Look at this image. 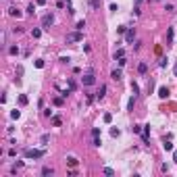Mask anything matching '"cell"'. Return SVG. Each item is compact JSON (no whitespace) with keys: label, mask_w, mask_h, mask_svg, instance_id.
I'll return each instance as SVG.
<instances>
[{"label":"cell","mask_w":177,"mask_h":177,"mask_svg":"<svg viewBox=\"0 0 177 177\" xmlns=\"http://www.w3.org/2000/svg\"><path fill=\"white\" fill-rule=\"evenodd\" d=\"M19 117H21V111H17V109L11 111V119H19Z\"/></svg>","instance_id":"cb8c5ba5"},{"label":"cell","mask_w":177,"mask_h":177,"mask_svg":"<svg viewBox=\"0 0 177 177\" xmlns=\"http://www.w3.org/2000/svg\"><path fill=\"white\" fill-rule=\"evenodd\" d=\"M134 106H136V98L131 96V98L127 100V111H134Z\"/></svg>","instance_id":"9a60e30c"},{"label":"cell","mask_w":177,"mask_h":177,"mask_svg":"<svg viewBox=\"0 0 177 177\" xmlns=\"http://www.w3.org/2000/svg\"><path fill=\"white\" fill-rule=\"evenodd\" d=\"M102 119H104V123H111V121H113V115H111V113H104Z\"/></svg>","instance_id":"d4e9b609"},{"label":"cell","mask_w":177,"mask_h":177,"mask_svg":"<svg viewBox=\"0 0 177 177\" xmlns=\"http://www.w3.org/2000/svg\"><path fill=\"white\" fill-rule=\"evenodd\" d=\"M113 173H115V171L111 169V167H106V169H104V175H113Z\"/></svg>","instance_id":"f35d334b"},{"label":"cell","mask_w":177,"mask_h":177,"mask_svg":"<svg viewBox=\"0 0 177 177\" xmlns=\"http://www.w3.org/2000/svg\"><path fill=\"white\" fill-rule=\"evenodd\" d=\"M8 54H19V46H8Z\"/></svg>","instance_id":"e0dca14e"},{"label":"cell","mask_w":177,"mask_h":177,"mask_svg":"<svg viewBox=\"0 0 177 177\" xmlns=\"http://www.w3.org/2000/svg\"><path fill=\"white\" fill-rule=\"evenodd\" d=\"M117 31H119V33H125V31H127V27H125V25H121V27H117Z\"/></svg>","instance_id":"8d00e7d4"},{"label":"cell","mask_w":177,"mask_h":177,"mask_svg":"<svg viewBox=\"0 0 177 177\" xmlns=\"http://www.w3.org/2000/svg\"><path fill=\"white\" fill-rule=\"evenodd\" d=\"M40 142H42V144H44V146H46V144H48V142H50V136H48V134H44Z\"/></svg>","instance_id":"484cf974"},{"label":"cell","mask_w":177,"mask_h":177,"mask_svg":"<svg viewBox=\"0 0 177 177\" xmlns=\"http://www.w3.org/2000/svg\"><path fill=\"white\" fill-rule=\"evenodd\" d=\"M131 131H134V134H142V125H134Z\"/></svg>","instance_id":"f546056e"},{"label":"cell","mask_w":177,"mask_h":177,"mask_svg":"<svg viewBox=\"0 0 177 177\" xmlns=\"http://www.w3.org/2000/svg\"><path fill=\"white\" fill-rule=\"evenodd\" d=\"M131 92H134V96H136V94H140V85H138L136 81H131Z\"/></svg>","instance_id":"44dd1931"},{"label":"cell","mask_w":177,"mask_h":177,"mask_svg":"<svg viewBox=\"0 0 177 177\" xmlns=\"http://www.w3.org/2000/svg\"><path fill=\"white\" fill-rule=\"evenodd\" d=\"M54 104L56 106H63V96H60V98H54Z\"/></svg>","instance_id":"d590c367"},{"label":"cell","mask_w":177,"mask_h":177,"mask_svg":"<svg viewBox=\"0 0 177 177\" xmlns=\"http://www.w3.org/2000/svg\"><path fill=\"white\" fill-rule=\"evenodd\" d=\"M117 60H119V67H125V63H127L125 56H121V58H117Z\"/></svg>","instance_id":"d6a6232c"},{"label":"cell","mask_w":177,"mask_h":177,"mask_svg":"<svg viewBox=\"0 0 177 177\" xmlns=\"http://www.w3.org/2000/svg\"><path fill=\"white\" fill-rule=\"evenodd\" d=\"M121 56H125V50H123V48H119L117 52H115V60H117V58H121Z\"/></svg>","instance_id":"603a6c76"},{"label":"cell","mask_w":177,"mask_h":177,"mask_svg":"<svg viewBox=\"0 0 177 177\" xmlns=\"http://www.w3.org/2000/svg\"><path fill=\"white\" fill-rule=\"evenodd\" d=\"M31 35H33L35 40H38L40 35H42V29H40V27H33V29H31Z\"/></svg>","instance_id":"2e32d148"},{"label":"cell","mask_w":177,"mask_h":177,"mask_svg":"<svg viewBox=\"0 0 177 177\" xmlns=\"http://www.w3.org/2000/svg\"><path fill=\"white\" fill-rule=\"evenodd\" d=\"M173 161L177 163V150H173Z\"/></svg>","instance_id":"60d3db41"},{"label":"cell","mask_w":177,"mask_h":177,"mask_svg":"<svg viewBox=\"0 0 177 177\" xmlns=\"http://www.w3.org/2000/svg\"><path fill=\"white\" fill-rule=\"evenodd\" d=\"M35 67H38V69H44V60L42 58H38V60H35V63H33Z\"/></svg>","instance_id":"f1b7e54d"},{"label":"cell","mask_w":177,"mask_h":177,"mask_svg":"<svg viewBox=\"0 0 177 177\" xmlns=\"http://www.w3.org/2000/svg\"><path fill=\"white\" fill-rule=\"evenodd\" d=\"M142 140H144V144L150 142V125H144V129H142Z\"/></svg>","instance_id":"8992f818"},{"label":"cell","mask_w":177,"mask_h":177,"mask_svg":"<svg viewBox=\"0 0 177 177\" xmlns=\"http://www.w3.org/2000/svg\"><path fill=\"white\" fill-rule=\"evenodd\" d=\"M81 40H83V33H81V31H73V33L67 35L65 42H67V44H73V42H81Z\"/></svg>","instance_id":"277c9868"},{"label":"cell","mask_w":177,"mask_h":177,"mask_svg":"<svg viewBox=\"0 0 177 177\" xmlns=\"http://www.w3.org/2000/svg\"><path fill=\"white\" fill-rule=\"evenodd\" d=\"M134 38H136V29H127L125 31V42L131 44V42H134Z\"/></svg>","instance_id":"ba28073f"},{"label":"cell","mask_w":177,"mask_h":177,"mask_svg":"<svg viewBox=\"0 0 177 177\" xmlns=\"http://www.w3.org/2000/svg\"><path fill=\"white\" fill-rule=\"evenodd\" d=\"M25 158H42L44 156V150H35V148H29V150H25L23 152Z\"/></svg>","instance_id":"3957f363"},{"label":"cell","mask_w":177,"mask_h":177,"mask_svg":"<svg viewBox=\"0 0 177 177\" xmlns=\"http://www.w3.org/2000/svg\"><path fill=\"white\" fill-rule=\"evenodd\" d=\"M92 144H94V146H100V144H102V140H100V136H96V138L92 140Z\"/></svg>","instance_id":"83f0119b"},{"label":"cell","mask_w":177,"mask_h":177,"mask_svg":"<svg viewBox=\"0 0 177 177\" xmlns=\"http://www.w3.org/2000/svg\"><path fill=\"white\" fill-rule=\"evenodd\" d=\"M67 85H69V87H71V90H75V87H77V83H75V81H73V79H69V81H67Z\"/></svg>","instance_id":"4dcf8cb0"},{"label":"cell","mask_w":177,"mask_h":177,"mask_svg":"<svg viewBox=\"0 0 177 177\" xmlns=\"http://www.w3.org/2000/svg\"><path fill=\"white\" fill-rule=\"evenodd\" d=\"M169 94H171V92H169V87H167V85H161V87H158V98L165 100V98H169Z\"/></svg>","instance_id":"5b68a950"},{"label":"cell","mask_w":177,"mask_h":177,"mask_svg":"<svg viewBox=\"0 0 177 177\" xmlns=\"http://www.w3.org/2000/svg\"><path fill=\"white\" fill-rule=\"evenodd\" d=\"M27 13H29V15H33V13H35V4H33V2H29V6H27Z\"/></svg>","instance_id":"4316f807"},{"label":"cell","mask_w":177,"mask_h":177,"mask_svg":"<svg viewBox=\"0 0 177 177\" xmlns=\"http://www.w3.org/2000/svg\"><path fill=\"white\" fill-rule=\"evenodd\" d=\"M173 35H175V31H173V27H169V29H167V42H171Z\"/></svg>","instance_id":"ffe728a7"},{"label":"cell","mask_w":177,"mask_h":177,"mask_svg":"<svg viewBox=\"0 0 177 177\" xmlns=\"http://www.w3.org/2000/svg\"><path fill=\"white\" fill-rule=\"evenodd\" d=\"M52 125L58 127V125H60V117H52Z\"/></svg>","instance_id":"836d02e7"},{"label":"cell","mask_w":177,"mask_h":177,"mask_svg":"<svg viewBox=\"0 0 177 177\" xmlns=\"http://www.w3.org/2000/svg\"><path fill=\"white\" fill-rule=\"evenodd\" d=\"M44 2H46V0H35V4H44Z\"/></svg>","instance_id":"b9f144b4"},{"label":"cell","mask_w":177,"mask_h":177,"mask_svg":"<svg viewBox=\"0 0 177 177\" xmlns=\"http://www.w3.org/2000/svg\"><path fill=\"white\" fill-rule=\"evenodd\" d=\"M92 6H94V8H98V6H100V0H92Z\"/></svg>","instance_id":"ab89813d"},{"label":"cell","mask_w":177,"mask_h":177,"mask_svg":"<svg viewBox=\"0 0 177 177\" xmlns=\"http://www.w3.org/2000/svg\"><path fill=\"white\" fill-rule=\"evenodd\" d=\"M140 2H142V0H136V4H140Z\"/></svg>","instance_id":"ee69618b"},{"label":"cell","mask_w":177,"mask_h":177,"mask_svg":"<svg viewBox=\"0 0 177 177\" xmlns=\"http://www.w3.org/2000/svg\"><path fill=\"white\" fill-rule=\"evenodd\" d=\"M104 96H106V85H100L98 92H96V100H102Z\"/></svg>","instance_id":"30bf717a"},{"label":"cell","mask_w":177,"mask_h":177,"mask_svg":"<svg viewBox=\"0 0 177 177\" xmlns=\"http://www.w3.org/2000/svg\"><path fill=\"white\" fill-rule=\"evenodd\" d=\"M121 77H123V71L121 69H115L113 73H111V79H115V81H121Z\"/></svg>","instance_id":"9c48e42d"},{"label":"cell","mask_w":177,"mask_h":177,"mask_svg":"<svg viewBox=\"0 0 177 177\" xmlns=\"http://www.w3.org/2000/svg\"><path fill=\"white\" fill-rule=\"evenodd\" d=\"M42 175H44V177H48V175H54V169H52V167H44V169H42Z\"/></svg>","instance_id":"4fadbf2b"},{"label":"cell","mask_w":177,"mask_h":177,"mask_svg":"<svg viewBox=\"0 0 177 177\" xmlns=\"http://www.w3.org/2000/svg\"><path fill=\"white\" fill-rule=\"evenodd\" d=\"M75 29H77V31H83V29H85V21H77Z\"/></svg>","instance_id":"ac0fdd59"},{"label":"cell","mask_w":177,"mask_h":177,"mask_svg":"<svg viewBox=\"0 0 177 177\" xmlns=\"http://www.w3.org/2000/svg\"><path fill=\"white\" fill-rule=\"evenodd\" d=\"M167 65H169V60H167V58H161V67H163V69H165V67H167Z\"/></svg>","instance_id":"74e56055"},{"label":"cell","mask_w":177,"mask_h":177,"mask_svg":"<svg viewBox=\"0 0 177 177\" xmlns=\"http://www.w3.org/2000/svg\"><path fill=\"white\" fill-rule=\"evenodd\" d=\"M83 85H94L96 83V75H94V69H87V73L83 75Z\"/></svg>","instance_id":"7a4b0ae2"},{"label":"cell","mask_w":177,"mask_h":177,"mask_svg":"<svg viewBox=\"0 0 177 177\" xmlns=\"http://www.w3.org/2000/svg\"><path fill=\"white\" fill-rule=\"evenodd\" d=\"M138 73H140V75L148 73V65H146V63H140V65H138Z\"/></svg>","instance_id":"7c38bea8"},{"label":"cell","mask_w":177,"mask_h":177,"mask_svg":"<svg viewBox=\"0 0 177 177\" xmlns=\"http://www.w3.org/2000/svg\"><path fill=\"white\" fill-rule=\"evenodd\" d=\"M111 136H113V138H119V136H121V129H119V127H113V129H111Z\"/></svg>","instance_id":"d6986e66"},{"label":"cell","mask_w":177,"mask_h":177,"mask_svg":"<svg viewBox=\"0 0 177 177\" xmlns=\"http://www.w3.org/2000/svg\"><path fill=\"white\" fill-rule=\"evenodd\" d=\"M8 15H11V17H17V19H21V17H23V13H21L17 6H11V8H8Z\"/></svg>","instance_id":"52a82bcc"},{"label":"cell","mask_w":177,"mask_h":177,"mask_svg":"<svg viewBox=\"0 0 177 177\" xmlns=\"http://www.w3.org/2000/svg\"><path fill=\"white\" fill-rule=\"evenodd\" d=\"M173 71H175V75H177V63H175V67H173Z\"/></svg>","instance_id":"7bdbcfd3"},{"label":"cell","mask_w":177,"mask_h":177,"mask_svg":"<svg viewBox=\"0 0 177 177\" xmlns=\"http://www.w3.org/2000/svg\"><path fill=\"white\" fill-rule=\"evenodd\" d=\"M52 25H54V15H52V13L44 15L42 17V29H50Z\"/></svg>","instance_id":"6da1fadb"},{"label":"cell","mask_w":177,"mask_h":177,"mask_svg":"<svg viewBox=\"0 0 177 177\" xmlns=\"http://www.w3.org/2000/svg\"><path fill=\"white\" fill-rule=\"evenodd\" d=\"M96 136H100V127H94L92 129V138H96Z\"/></svg>","instance_id":"e575fe53"},{"label":"cell","mask_w":177,"mask_h":177,"mask_svg":"<svg viewBox=\"0 0 177 177\" xmlns=\"http://www.w3.org/2000/svg\"><path fill=\"white\" fill-rule=\"evenodd\" d=\"M163 148H165V150H169V152L173 150V144H171V136H169V138H163Z\"/></svg>","instance_id":"8fae6325"},{"label":"cell","mask_w":177,"mask_h":177,"mask_svg":"<svg viewBox=\"0 0 177 177\" xmlns=\"http://www.w3.org/2000/svg\"><path fill=\"white\" fill-rule=\"evenodd\" d=\"M165 11H167V13H173L175 6H173V4H165Z\"/></svg>","instance_id":"1f68e13d"},{"label":"cell","mask_w":177,"mask_h":177,"mask_svg":"<svg viewBox=\"0 0 177 177\" xmlns=\"http://www.w3.org/2000/svg\"><path fill=\"white\" fill-rule=\"evenodd\" d=\"M77 163H79V161H77L75 156H69V158H67V165H69V167H73V169L77 167Z\"/></svg>","instance_id":"5bb4252c"},{"label":"cell","mask_w":177,"mask_h":177,"mask_svg":"<svg viewBox=\"0 0 177 177\" xmlns=\"http://www.w3.org/2000/svg\"><path fill=\"white\" fill-rule=\"evenodd\" d=\"M27 102H29V100H27V96H25V94H21V96H19V104H21V106H25Z\"/></svg>","instance_id":"7402d4cb"}]
</instances>
